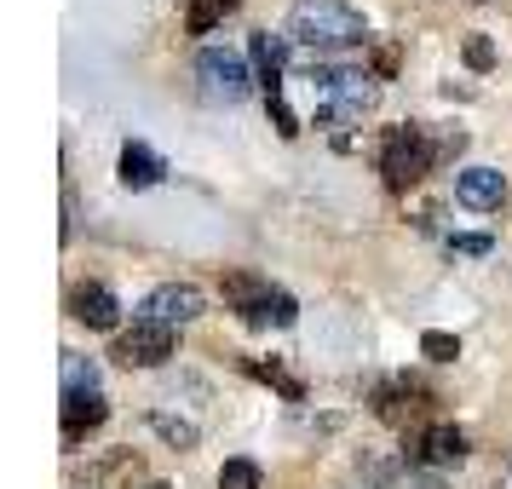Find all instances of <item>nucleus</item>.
<instances>
[{"instance_id": "obj_1", "label": "nucleus", "mask_w": 512, "mask_h": 489, "mask_svg": "<svg viewBox=\"0 0 512 489\" xmlns=\"http://www.w3.org/2000/svg\"><path fill=\"white\" fill-rule=\"evenodd\" d=\"M288 41L311 52H351L369 41V18L351 0H294L288 12Z\"/></svg>"}, {"instance_id": "obj_2", "label": "nucleus", "mask_w": 512, "mask_h": 489, "mask_svg": "<svg viewBox=\"0 0 512 489\" xmlns=\"http://www.w3.org/2000/svg\"><path fill=\"white\" fill-rule=\"evenodd\" d=\"M305 87L317 98V121H323V127H351V121H363L374 110V98H380L369 70H346V64H323V58L305 64Z\"/></svg>"}, {"instance_id": "obj_3", "label": "nucleus", "mask_w": 512, "mask_h": 489, "mask_svg": "<svg viewBox=\"0 0 512 489\" xmlns=\"http://www.w3.org/2000/svg\"><path fill=\"white\" fill-rule=\"evenodd\" d=\"M432 167H438V156H432V127L426 121H403V127L380 133V173H386L392 190L420 185Z\"/></svg>"}, {"instance_id": "obj_4", "label": "nucleus", "mask_w": 512, "mask_h": 489, "mask_svg": "<svg viewBox=\"0 0 512 489\" xmlns=\"http://www.w3.org/2000/svg\"><path fill=\"white\" fill-rule=\"evenodd\" d=\"M196 81H202V98L208 104H242V98L254 93V75L248 64L225 47H202L196 52Z\"/></svg>"}, {"instance_id": "obj_5", "label": "nucleus", "mask_w": 512, "mask_h": 489, "mask_svg": "<svg viewBox=\"0 0 512 489\" xmlns=\"http://www.w3.org/2000/svg\"><path fill=\"white\" fill-rule=\"evenodd\" d=\"M202 288H190V282H162V288H150L139 305V317L144 323H162V328H185L202 317Z\"/></svg>"}, {"instance_id": "obj_6", "label": "nucleus", "mask_w": 512, "mask_h": 489, "mask_svg": "<svg viewBox=\"0 0 512 489\" xmlns=\"http://www.w3.org/2000/svg\"><path fill=\"white\" fill-rule=\"evenodd\" d=\"M167 357H173V328L162 323H133L127 334H116V363H127V369H162Z\"/></svg>"}, {"instance_id": "obj_7", "label": "nucleus", "mask_w": 512, "mask_h": 489, "mask_svg": "<svg viewBox=\"0 0 512 489\" xmlns=\"http://www.w3.org/2000/svg\"><path fill=\"white\" fill-rule=\"evenodd\" d=\"M432 409V392L420 386V380H409V374H397V380H386L380 392H374V415L386 420V426H409V420H420Z\"/></svg>"}, {"instance_id": "obj_8", "label": "nucleus", "mask_w": 512, "mask_h": 489, "mask_svg": "<svg viewBox=\"0 0 512 489\" xmlns=\"http://www.w3.org/2000/svg\"><path fill=\"white\" fill-rule=\"evenodd\" d=\"M466 432L461 426H449V420H432V426H420L415 438H409V461H438V466H455L466 461Z\"/></svg>"}, {"instance_id": "obj_9", "label": "nucleus", "mask_w": 512, "mask_h": 489, "mask_svg": "<svg viewBox=\"0 0 512 489\" xmlns=\"http://www.w3.org/2000/svg\"><path fill=\"white\" fill-rule=\"evenodd\" d=\"M455 196H461L466 208L495 213L507 202V173H501V167H461V173H455Z\"/></svg>"}, {"instance_id": "obj_10", "label": "nucleus", "mask_w": 512, "mask_h": 489, "mask_svg": "<svg viewBox=\"0 0 512 489\" xmlns=\"http://www.w3.org/2000/svg\"><path fill=\"white\" fill-rule=\"evenodd\" d=\"M70 317L87 323V328H116L121 305H116V294H110L104 282H75L70 288Z\"/></svg>"}, {"instance_id": "obj_11", "label": "nucleus", "mask_w": 512, "mask_h": 489, "mask_svg": "<svg viewBox=\"0 0 512 489\" xmlns=\"http://www.w3.org/2000/svg\"><path fill=\"white\" fill-rule=\"evenodd\" d=\"M104 420H110V403H104L98 392H75V397H64V443H70V449H75L81 438H87V432H98Z\"/></svg>"}, {"instance_id": "obj_12", "label": "nucleus", "mask_w": 512, "mask_h": 489, "mask_svg": "<svg viewBox=\"0 0 512 489\" xmlns=\"http://www.w3.org/2000/svg\"><path fill=\"white\" fill-rule=\"evenodd\" d=\"M162 173H167V162L156 156V150H150V144H139V139L121 144V185H127V190L162 185Z\"/></svg>"}, {"instance_id": "obj_13", "label": "nucleus", "mask_w": 512, "mask_h": 489, "mask_svg": "<svg viewBox=\"0 0 512 489\" xmlns=\"http://www.w3.org/2000/svg\"><path fill=\"white\" fill-rule=\"evenodd\" d=\"M248 52H254V81H259V87H277V81H282V64H288V35L259 29L254 41H248Z\"/></svg>"}, {"instance_id": "obj_14", "label": "nucleus", "mask_w": 512, "mask_h": 489, "mask_svg": "<svg viewBox=\"0 0 512 489\" xmlns=\"http://www.w3.org/2000/svg\"><path fill=\"white\" fill-rule=\"evenodd\" d=\"M294 317H300V305H294V294H282V288H265L259 294V305L242 317V323L254 328H294Z\"/></svg>"}, {"instance_id": "obj_15", "label": "nucleus", "mask_w": 512, "mask_h": 489, "mask_svg": "<svg viewBox=\"0 0 512 489\" xmlns=\"http://www.w3.org/2000/svg\"><path fill=\"white\" fill-rule=\"evenodd\" d=\"M58 374H64V397H75V392H98V363H93V357H81V351H64Z\"/></svg>"}, {"instance_id": "obj_16", "label": "nucleus", "mask_w": 512, "mask_h": 489, "mask_svg": "<svg viewBox=\"0 0 512 489\" xmlns=\"http://www.w3.org/2000/svg\"><path fill=\"white\" fill-rule=\"evenodd\" d=\"M219 288H225V300H231L236 311H242V317H248V311H254V305H259V294H265L271 282L248 277V271H225V282H219Z\"/></svg>"}, {"instance_id": "obj_17", "label": "nucleus", "mask_w": 512, "mask_h": 489, "mask_svg": "<svg viewBox=\"0 0 512 489\" xmlns=\"http://www.w3.org/2000/svg\"><path fill=\"white\" fill-rule=\"evenodd\" d=\"M150 432H156L162 443H173V449H196V438H202V432H196L190 420H179V415H162V409H150Z\"/></svg>"}, {"instance_id": "obj_18", "label": "nucleus", "mask_w": 512, "mask_h": 489, "mask_svg": "<svg viewBox=\"0 0 512 489\" xmlns=\"http://www.w3.org/2000/svg\"><path fill=\"white\" fill-rule=\"evenodd\" d=\"M259 484H265V472L248 455H236V461L219 466V489H259Z\"/></svg>"}, {"instance_id": "obj_19", "label": "nucleus", "mask_w": 512, "mask_h": 489, "mask_svg": "<svg viewBox=\"0 0 512 489\" xmlns=\"http://www.w3.org/2000/svg\"><path fill=\"white\" fill-rule=\"evenodd\" d=\"M420 357H432V363H455V357H461V340L443 334V328H426V334H420Z\"/></svg>"}, {"instance_id": "obj_20", "label": "nucleus", "mask_w": 512, "mask_h": 489, "mask_svg": "<svg viewBox=\"0 0 512 489\" xmlns=\"http://www.w3.org/2000/svg\"><path fill=\"white\" fill-rule=\"evenodd\" d=\"M248 374H254V380H271V386H277L282 397H294V403L305 397V386L294 380V374H282V363H248Z\"/></svg>"}, {"instance_id": "obj_21", "label": "nucleus", "mask_w": 512, "mask_h": 489, "mask_svg": "<svg viewBox=\"0 0 512 489\" xmlns=\"http://www.w3.org/2000/svg\"><path fill=\"white\" fill-rule=\"evenodd\" d=\"M461 58H466V70H495V41L489 35H466Z\"/></svg>"}, {"instance_id": "obj_22", "label": "nucleus", "mask_w": 512, "mask_h": 489, "mask_svg": "<svg viewBox=\"0 0 512 489\" xmlns=\"http://www.w3.org/2000/svg\"><path fill=\"white\" fill-rule=\"evenodd\" d=\"M386 489H449V484H443L438 472H415V466H409V472L386 478Z\"/></svg>"}, {"instance_id": "obj_23", "label": "nucleus", "mask_w": 512, "mask_h": 489, "mask_svg": "<svg viewBox=\"0 0 512 489\" xmlns=\"http://www.w3.org/2000/svg\"><path fill=\"white\" fill-rule=\"evenodd\" d=\"M461 150H466V133H461V127H449V133H432V156H438V162H455Z\"/></svg>"}, {"instance_id": "obj_24", "label": "nucleus", "mask_w": 512, "mask_h": 489, "mask_svg": "<svg viewBox=\"0 0 512 489\" xmlns=\"http://www.w3.org/2000/svg\"><path fill=\"white\" fill-rule=\"evenodd\" d=\"M455 254H489V236H455Z\"/></svg>"}, {"instance_id": "obj_25", "label": "nucleus", "mask_w": 512, "mask_h": 489, "mask_svg": "<svg viewBox=\"0 0 512 489\" xmlns=\"http://www.w3.org/2000/svg\"><path fill=\"white\" fill-rule=\"evenodd\" d=\"M374 70H380V75H392V70H397V52H392V47H380V58H374Z\"/></svg>"}, {"instance_id": "obj_26", "label": "nucleus", "mask_w": 512, "mask_h": 489, "mask_svg": "<svg viewBox=\"0 0 512 489\" xmlns=\"http://www.w3.org/2000/svg\"><path fill=\"white\" fill-rule=\"evenodd\" d=\"M213 12H236V6H242V0H208Z\"/></svg>"}, {"instance_id": "obj_27", "label": "nucleus", "mask_w": 512, "mask_h": 489, "mask_svg": "<svg viewBox=\"0 0 512 489\" xmlns=\"http://www.w3.org/2000/svg\"><path fill=\"white\" fill-rule=\"evenodd\" d=\"M495 489H512V466H507V472H501V478H495Z\"/></svg>"}, {"instance_id": "obj_28", "label": "nucleus", "mask_w": 512, "mask_h": 489, "mask_svg": "<svg viewBox=\"0 0 512 489\" xmlns=\"http://www.w3.org/2000/svg\"><path fill=\"white\" fill-rule=\"evenodd\" d=\"M139 489H173V484H139Z\"/></svg>"}]
</instances>
